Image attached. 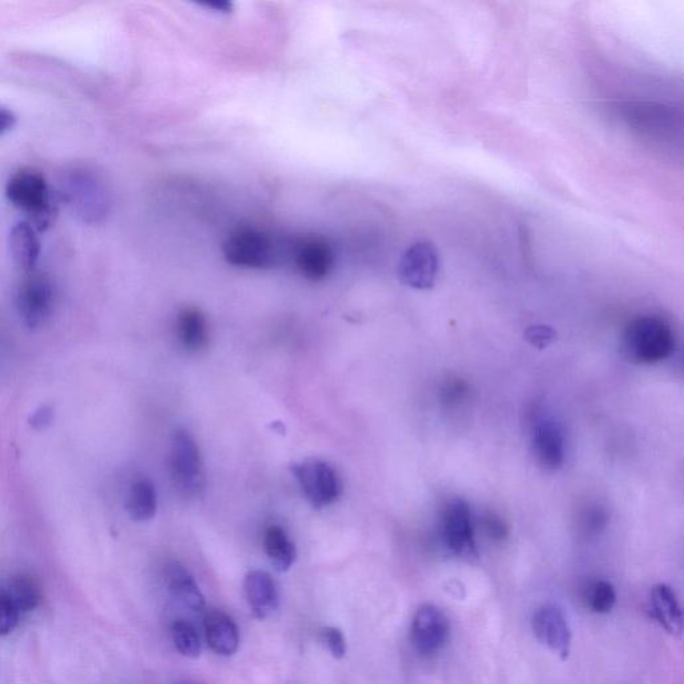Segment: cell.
Segmentation results:
<instances>
[{"instance_id": "6", "label": "cell", "mask_w": 684, "mask_h": 684, "mask_svg": "<svg viewBox=\"0 0 684 684\" xmlns=\"http://www.w3.org/2000/svg\"><path fill=\"white\" fill-rule=\"evenodd\" d=\"M294 479L302 495L313 508L322 509L337 503L344 493V484L336 469L326 461L309 459L292 465Z\"/></svg>"}, {"instance_id": "19", "label": "cell", "mask_w": 684, "mask_h": 684, "mask_svg": "<svg viewBox=\"0 0 684 684\" xmlns=\"http://www.w3.org/2000/svg\"><path fill=\"white\" fill-rule=\"evenodd\" d=\"M177 337L189 352H200L208 347L209 326L205 314L196 306H186L178 312Z\"/></svg>"}, {"instance_id": "8", "label": "cell", "mask_w": 684, "mask_h": 684, "mask_svg": "<svg viewBox=\"0 0 684 684\" xmlns=\"http://www.w3.org/2000/svg\"><path fill=\"white\" fill-rule=\"evenodd\" d=\"M441 536L453 555L467 559L477 555L472 512L464 500H453L444 508Z\"/></svg>"}, {"instance_id": "22", "label": "cell", "mask_w": 684, "mask_h": 684, "mask_svg": "<svg viewBox=\"0 0 684 684\" xmlns=\"http://www.w3.org/2000/svg\"><path fill=\"white\" fill-rule=\"evenodd\" d=\"M5 591L21 612L35 610L43 599L41 584L29 574L14 576L7 584Z\"/></svg>"}, {"instance_id": "27", "label": "cell", "mask_w": 684, "mask_h": 684, "mask_svg": "<svg viewBox=\"0 0 684 684\" xmlns=\"http://www.w3.org/2000/svg\"><path fill=\"white\" fill-rule=\"evenodd\" d=\"M554 336V330L548 328V326H532V328L527 330L528 340H530L532 345L539 348H546Z\"/></svg>"}, {"instance_id": "5", "label": "cell", "mask_w": 684, "mask_h": 684, "mask_svg": "<svg viewBox=\"0 0 684 684\" xmlns=\"http://www.w3.org/2000/svg\"><path fill=\"white\" fill-rule=\"evenodd\" d=\"M63 201L81 220L94 224L106 217L110 196L101 178L89 170H74L63 181Z\"/></svg>"}, {"instance_id": "15", "label": "cell", "mask_w": 684, "mask_h": 684, "mask_svg": "<svg viewBox=\"0 0 684 684\" xmlns=\"http://www.w3.org/2000/svg\"><path fill=\"white\" fill-rule=\"evenodd\" d=\"M206 642L214 652L222 656L236 654L240 646V632L234 620L225 612L212 610L205 616Z\"/></svg>"}, {"instance_id": "16", "label": "cell", "mask_w": 684, "mask_h": 684, "mask_svg": "<svg viewBox=\"0 0 684 684\" xmlns=\"http://www.w3.org/2000/svg\"><path fill=\"white\" fill-rule=\"evenodd\" d=\"M652 618L670 635L683 631V612L674 590L667 584H656L650 592Z\"/></svg>"}, {"instance_id": "28", "label": "cell", "mask_w": 684, "mask_h": 684, "mask_svg": "<svg viewBox=\"0 0 684 684\" xmlns=\"http://www.w3.org/2000/svg\"><path fill=\"white\" fill-rule=\"evenodd\" d=\"M484 526L489 536L493 539L503 540L508 534L504 522H501V519L497 518L495 515L487 516V518H485Z\"/></svg>"}, {"instance_id": "10", "label": "cell", "mask_w": 684, "mask_h": 684, "mask_svg": "<svg viewBox=\"0 0 684 684\" xmlns=\"http://www.w3.org/2000/svg\"><path fill=\"white\" fill-rule=\"evenodd\" d=\"M439 272V252L431 242H416L409 246L400 258V281L409 288L432 289L439 277Z\"/></svg>"}, {"instance_id": "12", "label": "cell", "mask_w": 684, "mask_h": 684, "mask_svg": "<svg viewBox=\"0 0 684 684\" xmlns=\"http://www.w3.org/2000/svg\"><path fill=\"white\" fill-rule=\"evenodd\" d=\"M532 631L548 650L566 660L571 654L572 632L570 623L562 608L555 604H544L532 618Z\"/></svg>"}, {"instance_id": "18", "label": "cell", "mask_w": 684, "mask_h": 684, "mask_svg": "<svg viewBox=\"0 0 684 684\" xmlns=\"http://www.w3.org/2000/svg\"><path fill=\"white\" fill-rule=\"evenodd\" d=\"M166 582L171 596L190 611L202 612L205 598L190 572L181 563L171 562L166 568Z\"/></svg>"}, {"instance_id": "1", "label": "cell", "mask_w": 684, "mask_h": 684, "mask_svg": "<svg viewBox=\"0 0 684 684\" xmlns=\"http://www.w3.org/2000/svg\"><path fill=\"white\" fill-rule=\"evenodd\" d=\"M6 197L19 212L26 214L37 232H45L53 224L57 206L41 171L22 169L11 176L6 185Z\"/></svg>"}, {"instance_id": "14", "label": "cell", "mask_w": 684, "mask_h": 684, "mask_svg": "<svg viewBox=\"0 0 684 684\" xmlns=\"http://www.w3.org/2000/svg\"><path fill=\"white\" fill-rule=\"evenodd\" d=\"M244 590L250 611L257 619L264 620L277 611L280 602L278 588L276 580L268 572L250 571L245 578Z\"/></svg>"}, {"instance_id": "9", "label": "cell", "mask_w": 684, "mask_h": 684, "mask_svg": "<svg viewBox=\"0 0 684 684\" xmlns=\"http://www.w3.org/2000/svg\"><path fill=\"white\" fill-rule=\"evenodd\" d=\"M17 306L29 328L37 329L45 324L54 306V288L50 278L41 273H29L19 286Z\"/></svg>"}, {"instance_id": "29", "label": "cell", "mask_w": 684, "mask_h": 684, "mask_svg": "<svg viewBox=\"0 0 684 684\" xmlns=\"http://www.w3.org/2000/svg\"><path fill=\"white\" fill-rule=\"evenodd\" d=\"M54 412L50 407L39 408L37 412L31 417L30 424L31 427L37 429V431H42L46 427H49L51 421H53Z\"/></svg>"}, {"instance_id": "7", "label": "cell", "mask_w": 684, "mask_h": 684, "mask_svg": "<svg viewBox=\"0 0 684 684\" xmlns=\"http://www.w3.org/2000/svg\"><path fill=\"white\" fill-rule=\"evenodd\" d=\"M289 256L301 276L312 282L324 281L334 265L332 245L317 234L296 238L289 245Z\"/></svg>"}, {"instance_id": "11", "label": "cell", "mask_w": 684, "mask_h": 684, "mask_svg": "<svg viewBox=\"0 0 684 684\" xmlns=\"http://www.w3.org/2000/svg\"><path fill=\"white\" fill-rule=\"evenodd\" d=\"M449 636L451 624L439 607L431 603L419 607L412 619L411 640L420 654H437L447 646Z\"/></svg>"}, {"instance_id": "20", "label": "cell", "mask_w": 684, "mask_h": 684, "mask_svg": "<svg viewBox=\"0 0 684 684\" xmlns=\"http://www.w3.org/2000/svg\"><path fill=\"white\" fill-rule=\"evenodd\" d=\"M264 548L266 555L277 571H288L296 562V546L281 526L272 524L265 530Z\"/></svg>"}, {"instance_id": "30", "label": "cell", "mask_w": 684, "mask_h": 684, "mask_svg": "<svg viewBox=\"0 0 684 684\" xmlns=\"http://www.w3.org/2000/svg\"><path fill=\"white\" fill-rule=\"evenodd\" d=\"M17 125V115L5 107H0V137L10 133Z\"/></svg>"}, {"instance_id": "26", "label": "cell", "mask_w": 684, "mask_h": 684, "mask_svg": "<svg viewBox=\"0 0 684 684\" xmlns=\"http://www.w3.org/2000/svg\"><path fill=\"white\" fill-rule=\"evenodd\" d=\"M321 640L328 648L330 654L333 658L341 659L344 658L345 652H347V643H345L344 635L336 627H325L321 630Z\"/></svg>"}, {"instance_id": "25", "label": "cell", "mask_w": 684, "mask_h": 684, "mask_svg": "<svg viewBox=\"0 0 684 684\" xmlns=\"http://www.w3.org/2000/svg\"><path fill=\"white\" fill-rule=\"evenodd\" d=\"M22 612L5 590H0V636L9 635L18 626Z\"/></svg>"}, {"instance_id": "24", "label": "cell", "mask_w": 684, "mask_h": 684, "mask_svg": "<svg viewBox=\"0 0 684 684\" xmlns=\"http://www.w3.org/2000/svg\"><path fill=\"white\" fill-rule=\"evenodd\" d=\"M587 604L595 614H610L616 604L614 586L606 580H598V582L591 584L587 591Z\"/></svg>"}, {"instance_id": "17", "label": "cell", "mask_w": 684, "mask_h": 684, "mask_svg": "<svg viewBox=\"0 0 684 684\" xmlns=\"http://www.w3.org/2000/svg\"><path fill=\"white\" fill-rule=\"evenodd\" d=\"M11 257L15 264L23 272H33L39 256H41L42 245L39 241L37 229L29 222H19L11 229L9 237Z\"/></svg>"}, {"instance_id": "23", "label": "cell", "mask_w": 684, "mask_h": 684, "mask_svg": "<svg viewBox=\"0 0 684 684\" xmlns=\"http://www.w3.org/2000/svg\"><path fill=\"white\" fill-rule=\"evenodd\" d=\"M171 640L181 655L186 658H198L201 655V639L192 623L176 620L170 627Z\"/></svg>"}, {"instance_id": "13", "label": "cell", "mask_w": 684, "mask_h": 684, "mask_svg": "<svg viewBox=\"0 0 684 684\" xmlns=\"http://www.w3.org/2000/svg\"><path fill=\"white\" fill-rule=\"evenodd\" d=\"M532 448L538 463L547 471H558L566 457L562 429L555 421L542 420L535 424Z\"/></svg>"}, {"instance_id": "21", "label": "cell", "mask_w": 684, "mask_h": 684, "mask_svg": "<svg viewBox=\"0 0 684 684\" xmlns=\"http://www.w3.org/2000/svg\"><path fill=\"white\" fill-rule=\"evenodd\" d=\"M126 511L134 522H147L157 513V492L151 481L142 479L131 485L126 499Z\"/></svg>"}, {"instance_id": "3", "label": "cell", "mask_w": 684, "mask_h": 684, "mask_svg": "<svg viewBox=\"0 0 684 684\" xmlns=\"http://www.w3.org/2000/svg\"><path fill=\"white\" fill-rule=\"evenodd\" d=\"M171 483L178 493L188 499H197L206 488L204 460L200 447L186 429H177L171 437L169 452Z\"/></svg>"}, {"instance_id": "4", "label": "cell", "mask_w": 684, "mask_h": 684, "mask_svg": "<svg viewBox=\"0 0 684 684\" xmlns=\"http://www.w3.org/2000/svg\"><path fill=\"white\" fill-rule=\"evenodd\" d=\"M228 264L245 269H270L280 261L282 250L270 234L253 228L230 233L222 246Z\"/></svg>"}, {"instance_id": "2", "label": "cell", "mask_w": 684, "mask_h": 684, "mask_svg": "<svg viewBox=\"0 0 684 684\" xmlns=\"http://www.w3.org/2000/svg\"><path fill=\"white\" fill-rule=\"evenodd\" d=\"M624 349L639 364H656L668 359L675 349V334L663 318L642 316L628 324Z\"/></svg>"}]
</instances>
